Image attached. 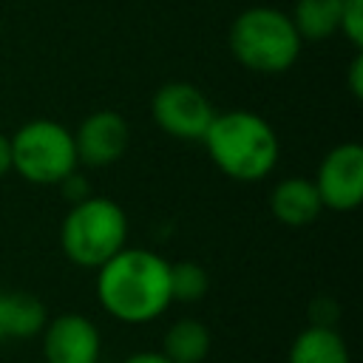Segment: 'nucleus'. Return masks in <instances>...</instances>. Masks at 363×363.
I'll use <instances>...</instances> for the list:
<instances>
[{
  "label": "nucleus",
  "instance_id": "1",
  "mask_svg": "<svg viewBox=\"0 0 363 363\" xmlns=\"http://www.w3.org/2000/svg\"><path fill=\"white\" fill-rule=\"evenodd\" d=\"M96 301L119 323H150L167 312L170 261L145 247H122L96 269Z\"/></svg>",
  "mask_w": 363,
  "mask_h": 363
},
{
  "label": "nucleus",
  "instance_id": "2",
  "mask_svg": "<svg viewBox=\"0 0 363 363\" xmlns=\"http://www.w3.org/2000/svg\"><path fill=\"white\" fill-rule=\"evenodd\" d=\"M201 142L213 164L235 182L264 179L278 164L281 153L275 128L261 113L244 108L216 113Z\"/></svg>",
  "mask_w": 363,
  "mask_h": 363
},
{
  "label": "nucleus",
  "instance_id": "3",
  "mask_svg": "<svg viewBox=\"0 0 363 363\" xmlns=\"http://www.w3.org/2000/svg\"><path fill=\"white\" fill-rule=\"evenodd\" d=\"M233 57L255 74H284L301 57L303 40L298 37L286 11L272 6L244 9L227 31Z\"/></svg>",
  "mask_w": 363,
  "mask_h": 363
},
{
  "label": "nucleus",
  "instance_id": "4",
  "mask_svg": "<svg viewBox=\"0 0 363 363\" xmlns=\"http://www.w3.org/2000/svg\"><path fill=\"white\" fill-rule=\"evenodd\" d=\"M122 247H128V216L113 199L88 196L68 207L60 224V250L71 264L99 269Z\"/></svg>",
  "mask_w": 363,
  "mask_h": 363
},
{
  "label": "nucleus",
  "instance_id": "5",
  "mask_svg": "<svg viewBox=\"0 0 363 363\" xmlns=\"http://www.w3.org/2000/svg\"><path fill=\"white\" fill-rule=\"evenodd\" d=\"M11 170L31 184H60L79 167L74 133L54 119H31L11 136Z\"/></svg>",
  "mask_w": 363,
  "mask_h": 363
},
{
  "label": "nucleus",
  "instance_id": "6",
  "mask_svg": "<svg viewBox=\"0 0 363 363\" xmlns=\"http://www.w3.org/2000/svg\"><path fill=\"white\" fill-rule=\"evenodd\" d=\"M216 113L218 111L213 108V102L193 82H182V79L164 82L150 96L153 122L173 139L201 142Z\"/></svg>",
  "mask_w": 363,
  "mask_h": 363
},
{
  "label": "nucleus",
  "instance_id": "7",
  "mask_svg": "<svg viewBox=\"0 0 363 363\" xmlns=\"http://www.w3.org/2000/svg\"><path fill=\"white\" fill-rule=\"evenodd\" d=\"M323 210L349 213L363 199V147L357 142L335 145L318 164L312 179Z\"/></svg>",
  "mask_w": 363,
  "mask_h": 363
},
{
  "label": "nucleus",
  "instance_id": "8",
  "mask_svg": "<svg viewBox=\"0 0 363 363\" xmlns=\"http://www.w3.org/2000/svg\"><path fill=\"white\" fill-rule=\"evenodd\" d=\"M40 340L45 363H99L102 357V335L96 323L79 312L48 318Z\"/></svg>",
  "mask_w": 363,
  "mask_h": 363
},
{
  "label": "nucleus",
  "instance_id": "9",
  "mask_svg": "<svg viewBox=\"0 0 363 363\" xmlns=\"http://www.w3.org/2000/svg\"><path fill=\"white\" fill-rule=\"evenodd\" d=\"M74 133L77 162L85 167H108L119 162L130 142L128 119L116 111H94L88 113Z\"/></svg>",
  "mask_w": 363,
  "mask_h": 363
},
{
  "label": "nucleus",
  "instance_id": "10",
  "mask_svg": "<svg viewBox=\"0 0 363 363\" xmlns=\"http://www.w3.org/2000/svg\"><path fill=\"white\" fill-rule=\"evenodd\" d=\"M269 210L284 227H306L320 216L323 204H320V196H318L312 179L289 176L272 187Z\"/></svg>",
  "mask_w": 363,
  "mask_h": 363
},
{
  "label": "nucleus",
  "instance_id": "11",
  "mask_svg": "<svg viewBox=\"0 0 363 363\" xmlns=\"http://www.w3.org/2000/svg\"><path fill=\"white\" fill-rule=\"evenodd\" d=\"M48 320L45 303L31 292L0 289V323L6 340H31L40 337Z\"/></svg>",
  "mask_w": 363,
  "mask_h": 363
},
{
  "label": "nucleus",
  "instance_id": "12",
  "mask_svg": "<svg viewBox=\"0 0 363 363\" xmlns=\"http://www.w3.org/2000/svg\"><path fill=\"white\" fill-rule=\"evenodd\" d=\"M286 363H352V357L337 326L309 323L292 337Z\"/></svg>",
  "mask_w": 363,
  "mask_h": 363
},
{
  "label": "nucleus",
  "instance_id": "13",
  "mask_svg": "<svg viewBox=\"0 0 363 363\" xmlns=\"http://www.w3.org/2000/svg\"><path fill=\"white\" fill-rule=\"evenodd\" d=\"M210 329L199 318H179L164 329L162 354L170 363H204L210 354Z\"/></svg>",
  "mask_w": 363,
  "mask_h": 363
},
{
  "label": "nucleus",
  "instance_id": "14",
  "mask_svg": "<svg viewBox=\"0 0 363 363\" xmlns=\"http://www.w3.org/2000/svg\"><path fill=\"white\" fill-rule=\"evenodd\" d=\"M289 20L301 40H326L337 31L340 0H295Z\"/></svg>",
  "mask_w": 363,
  "mask_h": 363
},
{
  "label": "nucleus",
  "instance_id": "15",
  "mask_svg": "<svg viewBox=\"0 0 363 363\" xmlns=\"http://www.w3.org/2000/svg\"><path fill=\"white\" fill-rule=\"evenodd\" d=\"M210 278L207 269L196 261H176L170 264V295L182 303H196L207 295Z\"/></svg>",
  "mask_w": 363,
  "mask_h": 363
},
{
  "label": "nucleus",
  "instance_id": "16",
  "mask_svg": "<svg viewBox=\"0 0 363 363\" xmlns=\"http://www.w3.org/2000/svg\"><path fill=\"white\" fill-rule=\"evenodd\" d=\"M337 31L360 51L363 45V0H340V23Z\"/></svg>",
  "mask_w": 363,
  "mask_h": 363
},
{
  "label": "nucleus",
  "instance_id": "17",
  "mask_svg": "<svg viewBox=\"0 0 363 363\" xmlns=\"http://www.w3.org/2000/svg\"><path fill=\"white\" fill-rule=\"evenodd\" d=\"M337 315H340V309L329 298H315L309 306V323H315V326H335Z\"/></svg>",
  "mask_w": 363,
  "mask_h": 363
},
{
  "label": "nucleus",
  "instance_id": "18",
  "mask_svg": "<svg viewBox=\"0 0 363 363\" xmlns=\"http://www.w3.org/2000/svg\"><path fill=\"white\" fill-rule=\"evenodd\" d=\"M60 190H62V196L71 201V204H77V201H82V199H88L91 193H88V184H85V179L74 170V173H68L60 184H57Z\"/></svg>",
  "mask_w": 363,
  "mask_h": 363
},
{
  "label": "nucleus",
  "instance_id": "19",
  "mask_svg": "<svg viewBox=\"0 0 363 363\" xmlns=\"http://www.w3.org/2000/svg\"><path fill=\"white\" fill-rule=\"evenodd\" d=\"M349 91L354 99L363 96V57H360V51L354 54V60L349 65Z\"/></svg>",
  "mask_w": 363,
  "mask_h": 363
},
{
  "label": "nucleus",
  "instance_id": "20",
  "mask_svg": "<svg viewBox=\"0 0 363 363\" xmlns=\"http://www.w3.org/2000/svg\"><path fill=\"white\" fill-rule=\"evenodd\" d=\"M122 363H170L159 349H142V352H133L128 354Z\"/></svg>",
  "mask_w": 363,
  "mask_h": 363
},
{
  "label": "nucleus",
  "instance_id": "21",
  "mask_svg": "<svg viewBox=\"0 0 363 363\" xmlns=\"http://www.w3.org/2000/svg\"><path fill=\"white\" fill-rule=\"evenodd\" d=\"M11 170V145H9V136L0 130V179Z\"/></svg>",
  "mask_w": 363,
  "mask_h": 363
},
{
  "label": "nucleus",
  "instance_id": "22",
  "mask_svg": "<svg viewBox=\"0 0 363 363\" xmlns=\"http://www.w3.org/2000/svg\"><path fill=\"white\" fill-rule=\"evenodd\" d=\"M0 343H6V335H3V323H0Z\"/></svg>",
  "mask_w": 363,
  "mask_h": 363
}]
</instances>
